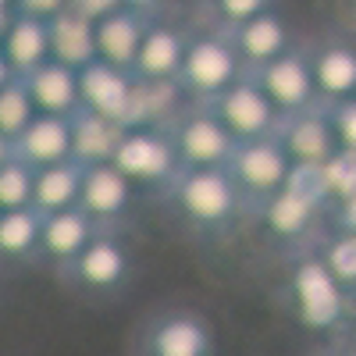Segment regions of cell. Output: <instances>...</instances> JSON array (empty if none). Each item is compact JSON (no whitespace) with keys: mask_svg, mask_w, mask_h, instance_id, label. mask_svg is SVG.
<instances>
[{"mask_svg":"<svg viewBox=\"0 0 356 356\" xmlns=\"http://www.w3.org/2000/svg\"><path fill=\"white\" fill-rule=\"evenodd\" d=\"M161 200L200 239H225L243 221H250L246 203L225 168H182L161 193Z\"/></svg>","mask_w":356,"mask_h":356,"instance_id":"6da1fadb","label":"cell"},{"mask_svg":"<svg viewBox=\"0 0 356 356\" xmlns=\"http://www.w3.org/2000/svg\"><path fill=\"white\" fill-rule=\"evenodd\" d=\"M285 300L292 310V321L310 335H324L328 342H339L353 328V303L349 296L310 250H296L285 257Z\"/></svg>","mask_w":356,"mask_h":356,"instance_id":"7a4b0ae2","label":"cell"},{"mask_svg":"<svg viewBox=\"0 0 356 356\" xmlns=\"http://www.w3.org/2000/svg\"><path fill=\"white\" fill-rule=\"evenodd\" d=\"M250 218L264 228V235L285 257L296 250H307L314 243V235L324 228V196L317 186V171L289 168L285 186L267 196Z\"/></svg>","mask_w":356,"mask_h":356,"instance_id":"3957f363","label":"cell"},{"mask_svg":"<svg viewBox=\"0 0 356 356\" xmlns=\"http://www.w3.org/2000/svg\"><path fill=\"white\" fill-rule=\"evenodd\" d=\"M61 278L86 300H118L136 278V253L125 228H100L61 267Z\"/></svg>","mask_w":356,"mask_h":356,"instance_id":"277c9868","label":"cell"},{"mask_svg":"<svg viewBox=\"0 0 356 356\" xmlns=\"http://www.w3.org/2000/svg\"><path fill=\"white\" fill-rule=\"evenodd\" d=\"M111 164L129 178V186L136 189V196H157L171 186V178L182 171L175 157V146L168 139L164 129H150V125H125L122 139H118Z\"/></svg>","mask_w":356,"mask_h":356,"instance_id":"5b68a950","label":"cell"},{"mask_svg":"<svg viewBox=\"0 0 356 356\" xmlns=\"http://www.w3.org/2000/svg\"><path fill=\"white\" fill-rule=\"evenodd\" d=\"M239 75H246L243 57L235 54L225 29L218 33H186L182 65H178L175 82L182 86L189 100H214L221 89H228Z\"/></svg>","mask_w":356,"mask_h":356,"instance_id":"8992f818","label":"cell"},{"mask_svg":"<svg viewBox=\"0 0 356 356\" xmlns=\"http://www.w3.org/2000/svg\"><path fill=\"white\" fill-rule=\"evenodd\" d=\"M289 157L282 154V146L271 136H260V139H243L232 146V154L225 161V175L232 178V186L239 189L243 203H246V214H253L257 207L278 193L289 178Z\"/></svg>","mask_w":356,"mask_h":356,"instance_id":"52a82bcc","label":"cell"},{"mask_svg":"<svg viewBox=\"0 0 356 356\" xmlns=\"http://www.w3.org/2000/svg\"><path fill=\"white\" fill-rule=\"evenodd\" d=\"M164 132L182 168H225L232 146H235L228 129L218 122V114L200 100H189L164 125Z\"/></svg>","mask_w":356,"mask_h":356,"instance_id":"ba28073f","label":"cell"},{"mask_svg":"<svg viewBox=\"0 0 356 356\" xmlns=\"http://www.w3.org/2000/svg\"><path fill=\"white\" fill-rule=\"evenodd\" d=\"M136 356H214V328L193 310H164L143 324Z\"/></svg>","mask_w":356,"mask_h":356,"instance_id":"9c48e42d","label":"cell"},{"mask_svg":"<svg viewBox=\"0 0 356 356\" xmlns=\"http://www.w3.org/2000/svg\"><path fill=\"white\" fill-rule=\"evenodd\" d=\"M136 200L139 196L129 186V178L111 161L82 164V186H79L75 207L82 214H89V221H93L97 228H125Z\"/></svg>","mask_w":356,"mask_h":356,"instance_id":"30bf717a","label":"cell"},{"mask_svg":"<svg viewBox=\"0 0 356 356\" xmlns=\"http://www.w3.org/2000/svg\"><path fill=\"white\" fill-rule=\"evenodd\" d=\"M203 104L218 114V122L228 129V136L235 143L271 136L278 125V111L271 107V100L260 93V86L250 75H239L214 100H203Z\"/></svg>","mask_w":356,"mask_h":356,"instance_id":"8fae6325","label":"cell"},{"mask_svg":"<svg viewBox=\"0 0 356 356\" xmlns=\"http://www.w3.org/2000/svg\"><path fill=\"white\" fill-rule=\"evenodd\" d=\"M246 75L260 86V93L271 100V107L278 111V118L296 114V111L317 104L303 47H289L285 54L271 57V61H264L260 68H250Z\"/></svg>","mask_w":356,"mask_h":356,"instance_id":"7c38bea8","label":"cell"},{"mask_svg":"<svg viewBox=\"0 0 356 356\" xmlns=\"http://www.w3.org/2000/svg\"><path fill=\"white\" fill-rule=\"evenodd\" d=\"M275 139L282 146V154L289 157L292 168H317L324 164L332 154H339L335 132L328 125V114H324V104H310L296 114L278 118L275 125Z\"/></svg>","mask_w":356,"mask_h":356,"instance_id":"4fadbf2b","label":"cell"},{"mask_svg":"<svg viewBox=\"0 0 356 356\" xmlns=\"http://www.w3.org/2000/svg\"><path fill=\"white\" fill-rule=\"evenodd\" d=\"M79 79V107L114 118L125 125V111H129V97H132V72L114 68L100 57H93L89 65H82L75 72Z\"/></svg>","mask_w":356,"mask_h":356,"instance_id":"5bb4252c","label":"cell"},{"mask_svg":"<svg viewBox=\"0 0 356 356\" xmlns=\"http://www.w3.org/2000/svg\"><path fill=\"white\" fill-rule=\"evenodd\" d=\"M310 82L321 104L356 97V50L346 40H328L317 47H303Z\"/></svg>","mask_w":356,"mask_h":356,"instance_id":"9a60e30c","label":"cell"},{"mask_svg":"<svg viewBox=\"0 0 356 356\" xmlns=\"http://www.w3.org/2000/svg\"><path fill=\"white\" fill-rule=\"evenodd\" d=\"M235 54L243 57V65L246 72L250 68H260L264 61H271V57L285 54L289 47H296L292 40V29L285 25V18L275 11V8H267L253 18H246L243 25H235V29H225Z\"/></svg>","mask_w":356,"mask_h":356,"instance_id":"2e32d148","label":"cell"},{"mask_svg":"<svg viewBox=\"0 0 356 356\" xmlns=\"http://www.w3.org/2000/svg\"><path fill=\"white\" fill-rule=\"evenodd\" d=\"M100 228L89 221V214H82L79 207H65V211H54V214H40V253L36 264H50V267H61L93 239Z\"/></svg>","mask_w":356,"mask_h":356,"instance_id":"e0dca14e","label":"cell"},{"mask_svg":"<svg viewBox=\"0 0 356 356\" xmlns=\"http://www.w3.org/2000/svg\"><path fill=\"white\" fill-rule=\"evenodd\" d=\"M182 50H186L182 29L150 15V22L143 29L139 50L132 57V75L136 79H175L178 65H182Z\"/></svg>","mask_w":356,"mask_h":356,"instance_id":"ac0fdd59","label":"cell"},{"mask_svg":"<svg viewBox=\"0 0 356 356\" xmlns=\"http://www.w3.org/2000/svg\"><path fill=\"white\" fill-rule=\"evenodd\" d=\"M150 22V15L143 11H132V8H118L104 18H93V47H97V57L114 68H125L132 72V57L139 50V40H143V29Z\"/></svg>","mask_w":356,"mask_h":356,"instance_id":"d6986e66","label":"cell"},{"mask_svg":"<svg viewBox=\"0 0 356 356\" xmlns=\"http://www.w3.org/2000/svg\"><path fill=\"white\" fill-rule=\"evenodd\" d=\"M15 154L33 164H57V161H68L72 157V125L65 114H33L18 136H15Z\"/></svg>","mask_w":356,"mask_h":356,"instance_id":"ffe728a7","label":"cell"},{"mask_svg":"<svg viewBox=\"0 0 356 356\" xmlns=\"http://www.w3.org/2000/svg\"><path fill=\"white\" fill-rule=\"evenodd\" d=\"M189 104L182 86L175 79H136L132 75V97L125 111V125H150L164 129L171 118Z\"/></svg>","mask_w":356,"mask_h":356,"instance_id":"44dd1931","label":"cell"},{"mask_svg":"<svg viewBox=\"0 0 356 356\" xmlns=\"http://www.w3.org/2000/svg\"><path fill=\"white\" fill-rule=\"evenodd\" d=\"M0 57L8 61L11 75H25L36 65H43L50 57V36H47V22L33 15H18L11 11L4 33H0Z\"/></svg>","mask_w":356,"mask_h":356,"instance_id":"7402d4cb","label":"cell"},{"mask_svg":"<svg viewBox=\"0 0 356 356\" xmlns=\"http://www.w3.org/2000/svg\"><path fill=\"white\" fill-rule=\"evenodd\" d=\"M25 82V93L33 100L36 114H72L79 107V79H75V68H65L57 61H47L36 65L33 72L22 75Z\"/></svg>","mask_w":356,"mask_h":356,"instance_id":"603a6c76","label":"cell"},{"mask_svg":"<svg viewBox=\"0 0 356 356\" xmlns=\"http://www.w3.org/2000/svg\"><path fill=\"white\" fill-rule=\"evenodd\" d=\"M68 125H72V161H79V164L111 161L118 139H122V132H125L122 122L104 118V114H93L86 107H75L68 114Z\"/></svg>","mask_w":356,"mask_h":356,"instance_id":"cb8c5ba5","label":"cell"},{"mask_svg":"<svg viewBox=\"0 0 356 356\" xmlns=\"http://www.w3.org/2000/svg\"><path fill=\"white\" fill-rule=\"evenodd\" d=\"M47 36H50V61L65 65V68H82L97 57V47H93V22L82 18L79 11L65 8L57 11L50 22H47Z\"/></svg>","mask_w":356,"mask_h":356,"instance_id":"d4e9b609","label":"cell"},{"mask_svg":"<svg viewBox=\"0 0 356 356\" xmlns=\"http://www.w3.org/2000/svg\"><path fill=\"white\" fill-rule=\"evenodd\" d=\"M79 186H82V164L79 161H57V164H43L33 168V189H29V207L40 214H54L75 207L79 200Z\"/></svg>","mask_w":356,"mask_h":356,"instance_id":"484cf974","label":"cell"},{"mask_svg":"<svg viewBox=\"0 0 356 356\" xmlns=\"http://www.w3.org/2000/svg\"><path fill=\"white\" fill-rule=\"evenodd\" d=\"M40 253V211L11 207L0 211V264H36Z\"/></svg>","mask_w":356,"mask_h":356,"instance_id":"4316f807","label":"cell"},{"mask_svg":"<svg viewBox=\"0 0 356 356\" xmlns=\"http://www.w3.org/2000/svg\"><path fill=\"white\" fill-rule=\"evenodd\" d=\"M307 250L321 260V267H324V271H328L349 296H356V232L321 228Z\"/></svg>","mask_w":356,"mask_h":356,"instance_id":"83f0119b","label":"cell"},{"mask_svg":"<svg viewBox=\"0 0 356 356\" xmlns=\"http://www.w3.org/2000/svg\"><path fill=\"white\" fill-rule=\"evenodd\" d=\"M317 171V186H321V196H324V211L332 203H342V200H356V154H332L324 164L314 168Z\"/></svg>","mask_w":356,"mask_h":356,"instance_id":"f1b7e54d","label":"cell"},{"mask_svg":"<svg viewBox=\"0 0 356 356\" xmlns=\"http://www.w3.org/2000/svg\"><path fill=\"white\" fill-rule=\"evenodd\" d=\"M33 100L25 93V82L22 75H11L8 82H0V136H8L15 143V136L33 122Z\"/></svg>","mask_w":356,"mask_h":356,"instance_id":"f546056e","label":"cell"},{"mask_svg":"<svg viewBox=\"0 0 356 356\" xmlns=\"http://www.w3.org/2000/svg\"><path fill=\"white\" fill-rule=\"evenodd\" d=\"M29 189H33V164H25L18 154H11L0 164V211L29 207Z\"/></svg>","mask_w":356,"mask_h":356,"instance_id":"4dcf8cb0","label":"cell"},{"mask_svg":"<svg viewBox=\"0 0 356 356\" xmlns=\"http://www.w3.org/2000/svg\"><path fill=\"white\" fill-rule=\"evenodd\" d=\"M324 114H328V125L335 132L339 150L342 154H356V97L328 100L324 104Z\"/></svg>","mask_w":356,"mask_h":356,"instance_id":"1f68e13d","label":"cell"},{"mask_svg":"<svg viewBox=\"0 0 356 356\" xmlns=\"http://www.w3.org/2000/svg\"><path fill=\"white\" fill-rule=\"evenodd\" d=\"M207 4H211V11H214L221 29H235V25H243L246 18L267 11L271 0H207Z\"/></svg>","mask_w":356,"mask_h":356,"instance_id":"d6a6232c","label":"cell"},{"mask_svg":"<svg viewBox=\"0 0 356 356\" xmlns=\"http://www.w3.org/2000/svg\"><path fill=\"white\" fill-rule=\"evenodd\" d=\"M65 8H68V0H11V11L33 15V18H43V22H50L57 11H65Z\"/></svg>","mask_w":356,"mask_h":356,"instance_id":"836d02e7","label":"cell"},{"mask_svg":"<svg viewBox=\"0 0 356 356\" xmlns=\"http://www.w3.org/2000/svg\"><path fill=\"white\" fill-rule=\"evenodd\" d=\"M68 8L93 22V18H104V15H111L118 8H125V0H68Z\"/></svg>","mask_w":356,"mask_h":356,"instance_id":"e575fe53","label":"cell"},{"mask_svg":"<svg viewBox=\"0 0 356 356\" xmlns=\"http://www.w3.org/2000/svg\"><path fill=\"white\" fill-rule=\"evenodd\" d=\"M317 356H356V353L346 346V339H339V342H328V346H324Z\"/></svg>","mask_w":356,"mask_h":356,"instance_id":"d590c367","label":"cell"},{"mask_svg":"<svg viewBox=\"0 0 356 356\" xmlns=\"http://www.w3.org/2000/svg\"><path fill=\"white\" fill-rule=\"evenodd\" d=\"M161 4H164V0H125V8H132V11H143V15H154Z\"/></svg>","mask_w":356,"mask_h":356,"instance_id":"8d00e7d4","label":"cell"},{"mask_svg":"<svg viewBox=\"0 0 356 356\" xmlns=\"http://www.w3.org/2000/svg\"><path fill=\"white\" fill-rule=\"evenodd\" d=\"M11 154H15V143H11L8 136H0V164H4Z\"/></svg>","mask_w":356,"mask_h":356,"instance_id":"74e56055","label":"cell"},{"mask_svg":"<svg viewBox=\"0 0 356 356\" xmlns=\"http://www.w3.org/2000/svg\"><path fill=\"white\" fill-rule=\"evenodd\" d=\"M8 18H11V8H8V4H0V33H4V25H8Z\"/></svg>","mask_w":356,"mask_h":356,"instance_id":"f35d334b","label":"cell"},{"mask_svg":"<svg viewBox=\"0 0 356 356\" xmlns=\"http://www.w3.org/2000/svg\"><path fill=\"white\" fill-rule=\"evenodd\" d=\"M8 79H11V68H8L4 57H0V82H8Z\"/></svg>","mask_w":356,"mask_h":356,"instance_id":"ab89813d","label":"cell"},{"mask_svg":"<svg viewBox=\"0 0 356 356\" xmlns=\"http://www.w3.org/2000/svg\"><path fill=\"white\" fill-rule=\"evenodd\" d=\"M0 4H8V8H11V0H0Z\"/></svg>","mask_w":356,"mask_h":356,"instance_id":"60d3db41","label":"cell"}]
</instances>
